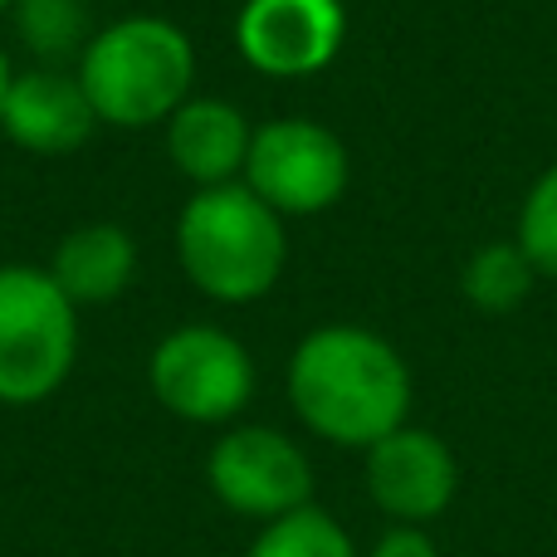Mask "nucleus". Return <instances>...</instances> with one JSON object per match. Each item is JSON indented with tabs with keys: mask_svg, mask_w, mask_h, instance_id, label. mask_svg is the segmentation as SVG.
<instances>
[{
	"mask_svg": "<svg viewBox=\"0 0 557 557\" xmlns=\"http://www.w3.org/2000/svg\"><path fill=\"white\" fill-rule=\"evenodd\" d=\"M49 274L78 304H113L137 274V245L123 225L113 221H94L69 231L64 240L54 245V260H49Z\"/></svg>",
	"mask_w": 557,
	"mask_h": 557,
	"instance_id": "12",
	"label": "nucleus"
},
{
	"mask_svg": "<svg viewBox=\"0 0 557 557\" xmlns=\"http://www.w3.org/2000/svg\"><path fill=\"white\" fill-rule=\"evenodd\" d=\"M10 78H15V74H10V59H5V49H0V103H5V88H10Z\"/></svg>",
	"mask_w": 557,
	"mask_h": 557,
	"instance_id": "18",
	"label": "nucleus"
},
{
	"mask_svg": "<svg viewBox=\"0 0 557 557\" xmlns=\"http://www.w3.org/2000/svg\"><path fill=\"white\" fill-rule=\"evenodd\" d=\"M245 557H357V548L333 513L304 504V509L264 523Z\"/></svg>",
	"mask_w": 557,
	"mask_h": 557,
	"instance_id": "15",
	"label": "nucleus"
},
{
	"mask_svg": "<svg viewBox=\"0 0 557 557\" xmlns=\"http://www.w3.org/2000/svg\"><path fill=\"white\" fill-rule=\"evenodd\" d=\"M255 127L225 98H186L166 117V157L196 186H225L245 172Z\"/></svg>",
	"mask_w": 557,
	"mask_h": 557,
	"instance_id": "11",
	"label": "nucleus"
},
{
	"mask_svg": "<svg viewBox=\"0 0 557 557\" xmlns=\"http://www.w3.org/2000/svg\"><path fill=\"white\" fill-rule=\"evenodd\" d=\"M460 465L435 431L401 425L367 450V494L396 523H431L450 509Z\"/></svg>",
	"mask_w": 557,
	"mask_h": 557,
	"instance_id": "9",
	"label": "nucleus"
},
{
	"mask_svg": "<svg viewBox=\"0 0 557 557\" xmlns=\"http://www.w3.org/2000/svg\"><path fill=\"white\" fill-rule=\"evenodd\" d=\"M288 401L313 435L372 450L411 411V367L386 337L352 323L313 327L288 357Z\"/></svg>",
	"mask_w": 557,
	"mask_h": 557,
	"instance_id": "1",
	"label": "nucleus"
},
{
	"mask_svg": "<svg viewBox=\"0 0 557 557\" xmlns=\"http://www.w3.org/2000/svg\"><path fill=\"white\" fill-rule=\"evenodd\" d=\"M94 103H88L78 74L64 69H29L15 74L0 103V133L35 157H64L94 133Z\"/></svg>",
	"mask_w": 557,
	"mask_h": 557,
	"instance_id": "10",
	"label": "nucleus"
},
{
	"mask_svg": "<svg viewBox=\"0 0 557 557\" xmlns=\"http://www.w3.org/2000/svg\"><path fill=\"white\" fill-rule=\"evenodd\" d=\"M176 260L206 298L255 304L284 274V215L270 211L245 182L201 186L176 215Z\"/></svg>",
	"mask_w": 557,
	"mask_h": 557,
	"instance_id": "2",
	"label": "nucleus"
},
{
	"mask_svg": "<svg viewBox=\"0 0 557 557\" xmlns=\"http://www.w3.org/2000/svg\"><path fill=\"white\" fill-rule=\"evenodd\" d=\"M5 10H15V0H0V15H5Z\"/></svg>",
	"mask_w": 557,
	"mask_h": 557,
	"instance_id": "19",
	"label": "nucleus"
},
{
	"mask_svg": "<svg viewBox=\"0 0 557 557\" xmlns=\"http://www.w3.org/2000/svg\"><path fill=\"white\" fill-rule=\"evenodd\" d=\"M196 49L182 25L162 15H127L94 29L78 54V84L94 103L98 123L152 127L166 123L191 98Z\"/></svg>",
	"mask_w": 557,
	"mask_h": 557,
	"instance_id": "3",
	"label": "nucleus"
},
{
	"mask_svg": "<svg viewBox=\"0 0 557 557\" xmlns=\"http://www.w3.org/2000/svg\"><path fill=\"white\" fill-rule=\"evenodd\" d=\"M372 557H441V548H435V539L421 523H396V529H386L376 539Z\"/></svg>",
	"mask_w": 557,
	"mask_h": 557,
	"instance_id": "17",
	"label": "nucleus"
},
{
	"mask_svg": "<svg viewBox=\"0 0 557 557\" xmlns=\"http://www.w3.org/2000/svg\"><path fill=\"white\" fill-rule=\"evenodd\" d=\"M352 162L337 133L308 117H278L255 127L245 157V186L278 215H318L343 201Z\"/></svg>",
	"mask_w": 557,
	"mask_h": 557,
	"instance_id": "6",
	"label": "nucleus"
},
{
	"mask_svg": "<svg viewBox=\"0 0 557 557\" xmlns=\"http://www.w3.org/2000/svg\"><path fill=\"white\" fill-rule=\"evenodd\" d=\"M10 15H15L25 49L45 59V69H54L69 54H84L88 39H94L84 0H15Z\"/></svg>",
	"mask_w": 557,
	"mask_h": 557,
	"instance_id": "14",
	"label": "nucleus"
},
{
	"mask_svg": "<svg viewBox=\"0 0 557 557\" xmlns=\"http://www.w3.org/2000/svg\"><path fill=\"white\" fill-rule=\"evenodd\" d=\"M152 396L191 425H221L240 416L255 396V362L240 337L211 323H186L152 347L147 362Z\"/></svg>",
	"mask_w": 557,
	"mask_h": 557,
	"instance_id": "5",
	"label": "nucleus"
},
{
	"mask_svg": "<svg viewBox=\"0 0 557 557\" xmlns=\"http://www.w3.org/2000/svg\"><path fill=\"white\" fill-rule=\"evenodd\" d=\"M343 0H245L235 20V45L245 64L270 78H308L343 49Z\"/></svg>",
	"mask_w": 557,
	"mask_h": 557,
	"instance_id": "8",
	"label": "nucleus"
},
{
	"mask_svg": "<svg viewBox=\"0 0 557 557\" xmlns=\"http://www.w3.org/2000/svg\"><path fill=\"white\" fill-rule=\"evenodd\" d=\"M533 278L539 270L529 264V255H523V245H484V250L470 255V264H465V298H470L480 313H509V308H519L523 298H529Z\"/></svg>",
	"mask_w": 557,
	"mask_h": 557,
	"instance_id": "13",
	"label": "nucleus"
},
{
	"mask_svg": "<svg viewBox=\"0 0 557 557\" xmlns=\"http://www.w3.org/2000/svg\"><path fill=\"white\" fill-rule=\"evenodd\" d=\"M78 308L49 270L0 264V401L35 406L69 382Z\"/></svg>",
	"mask_w": 557,
	"mask_h": 557,
	"instance_id": "4",
	"label": "nucleus"
},
{
	"mask_svg": "<svg viewBox=\"0 0 557 557\" xmlns=\"http://www.w3.org/2000/svg\"><path fill=\"white\" fill-rule=\"evenodd\" d=\"M206 484L225 509L274 523L313 499V465L284 431L235 425L206 455Z\"/></svg>",
	"mask_w": 557,
	"mask_h": 557,
	"instance_id": "7",
	"label": "nucleus"
},
{
	"mask_svg": "<svg viewBox=\"0 0 557 557\" xmlns=\"http://www.w3.org/2000/svg\"><path fill=\"white\" fill-rule=\"evenodd\" d=\"M519 245L539 274L557 278V166L533 182L529 201L519 211Z\"/></svg>",
	"mask_w": 557,
	"mask_h": 557,
	"instance_id": "16",
	"label": "nucleus"
}]
</instances>
